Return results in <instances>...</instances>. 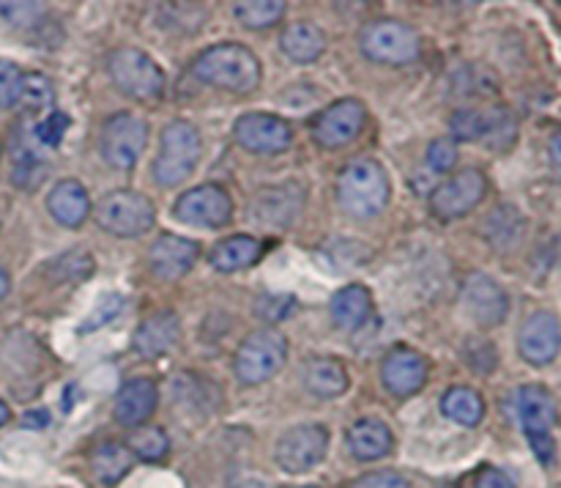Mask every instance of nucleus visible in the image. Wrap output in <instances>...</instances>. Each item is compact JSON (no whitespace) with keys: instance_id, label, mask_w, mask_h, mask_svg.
Listing matches in <instances>:
<instances>
[{"instance_id":"10","label":"nucleus","mask_w":561,"mask_h":488,"mask_svg":"<svg viewBox=\"0 0 561 488\" xmlns=\"http://www.w3.org/2000/svg\"><path fill=\"white\" fill-rule=\"evenodd\" d=\"M329 450V428L321 422H305V425H294L279 436L277 447H274V461L288 475H305V472L316 469Z\"/></svg>"},{"instance_id":"15","label":"nucleus","mask_w":561,"mask_h":488,"mask_svg":"<svg viewBox=\"0 0 561 488\" xmlns=\"http://www.w3.org/2000/svg\"><path fill=\"white\" fill-rule=\"evenodd\" d=\"M367 126V107L359 99H337L312 121V140L321 148H343Z\"/></svg>"},{"instance_id":"50","label":"nucleus","mask_w":561,"mask_h":488,"mask_svg":"<svg viewBox=\"0 0 561 488\" xmlns=\"http://www.w3.org/2000/svg\"><path fill=\"white\" fill-rule=\"evenodd\" d=\"M0 154H3V143H0Z\"/></svg>"},{"instance_id":"37","label":"nucleus","mask_w":561,"mask_h":488,"mask_svg":"<svg viewBox=\"0 0 561 488\" xmlns=\"http://www.w3.org/2000/svg\"><path fill=\"white\" fill-rule=\"evenodd\" d=\"M44 3H0V16L14 27H36L44 20Z\"/></svg>"},{"instance_id":"42","label":"nucleus","mask_w":561,"mask_h":488,"mask_svg":"<svg viewBox=\"0 0 561 488\" xmlns=\"http://www.w3.org/2000/svg\"><path fill=\"white\" fill-rule=\"evenodd\" d=\"M121 310H124V296H118V294L102 296L96 305V310H93L91 316H88V321L80 327V332H93V329H99L102 324H107L110 318L118 316Z\"/></svg>"},{"instance_id":"32","label":"nucleus","mask_w":561,"mask_h":488,"mask_svg":"<svg viewBox=\"0 0 561 488\" xmlns=\"http://www.w3.org/2000/svg\"><path fill=\"white\" fill-rule=\"evenodd\" d=\"M285 9L288 5L283 0H241V3H233V16L244 27L263 31V27L277 25L285 16Z\"/></svg>"},{"instance_id":"48","label":"nucleus","mask_w":561,"mask_h":488,"mask_svg":"<svg viewBox=\"0 0 561 488\" xmlns=\"http://www.w3.org/2000/svg\"><path fill=\"white\" fill-rule=\"evenodd\" d=\"M9 417H11V409L3 404V400H0V428H3L5 422H9Z\"/></svg>"},{"instance_id":"40","label":"nucleus","mask_w":561,"mask_h":488,"mask_svg":"<svg viewBox=\"0 0 561 488\" xmlns=\"http://www.w3.org/2000/svg\"><path fill=\"white\" fill-rule=\"evenodd\" d=\"M69 124H71L69 115L58 113V110H55V113H49L47 118L38 121V124H36V140L42 143V146L55 148L60 140H64L66 132H69Z\"/></svg>"},{"instance_id":"14","label":"nucleus","mask_w":561,"mask_h":488,"mask_svg":"<svg viewBox=\"0 0 561 488\" xmlns=\"http://www.w3.org/2000/svg\"><path fill=\"white\" fill-rule=\"evenodd\" d=\"M301 206H305V186L296 181H285V184L263 186L250 197L247 206V217L255 225L268 230H283L299 217Z\"/></svg>"},{"instance_id":"21","label":"nucleus","mask_w":561,"mask_h":488,"mask_svg":"<svg viewBox=\"0 0 561 488\" xmlns=\"http://www.w3.org/2000/svg\"><path fill=\"white\" fill-rule=\"evenodd\" d=\"M159 406L157 382L148 376H135L118 389L113 404L115 422L124 428H140L151 420V415Z\"/></svg>"},{"instance_id":"5","label":"nucleus","mask_w":561,"mask_h":488,"mask_svg":"<svg viewBox=\"0 0 561 488\" xmlns=\"http://www.w3.org/2000/svg\"><path fill=\"white\" fill-rule=\"evenodd\" d=\"M359 49L373 64L405 66L420 60L422 38L409 22L381 16V20H373L362 27Z\"/></svg>"},{"instance_id":"34","label":"nucleus","mask_w":561,"mask_h":488,"mask_svg":"<svg viewBox=\"0 0 561 488\" xmlns=\"http://www.w3.org/2000/svg\"><path fill=\"white\" fill-rule=\"evenodd\" d=\"M126 447H129L135 458L151 461L153 464V461H162L170 453V439L159 425H140L129 433Z\"/></svg>"},{"instance_id":"1","label":"nucleus","mask_w":561,"mask_h":488,"mask_svg":"<svg viewBox=\"0 0 561 488\" xmlns=\"http://www.w3.org/2000/svg\"><path fill=\"white\" fill-rule=\"evenodd\" d=\"M192 75L206 86L219 88V91L247 97L261 86L263 66L261 58L247 44L222 42L197 55L195 64H192Z\"/></svg>"},{"instance_id":"28","label":"nucleus","mask_w":561,"mask_h":488,"mask_svg":"<svg viewBox=\"0 0 561 488\" xmlns=\"http://www.w3.org/2000/svg\"><path fill=\"white\" fill-rule=\"evenodd\" d=\"M263 245L255 239V236H228V239L217 241L211 247V256H208V263H211L217 272H241V269H250L252 263L261 261Z\"/></svg>"},{"instance_id":"33","label":"nucleus","mask_w":561,"mask_h":488,"mask_svg":"<svg viewBox=\"0 0 561 488\" xmlns=\"http://www.w3.org/2000/svg\"><path fill=\"white\" fill-rule=\"evenodd\" d=\"M55 88L47 75L38 71H22L20 93H16V107L27 110V113H38V110L53 107Z\"/></svg>"},{"instance_id":"4","label":"nucleus","mask_w":561,"mask_h":488,"mask_svg":"<svg viewBox=\"0 0 561 488\" xmlns=\"http://www.w3.org/2000/svg\"><path fill=\"white\" fill-rule=\"evenodd\" d=\"M513 400L515 415H518L520 428H524L537 461L542 466H551L557 458V439H553V425L559 420L557 398L542 384H524L515 389Z\"/></svg>"},{"instance_id":"16","label":"nucleus","mask_w":561,"mask_h":488,"mask_svg":"<svg viewBox=\"0 0 561 488\" xmlns=\"http://www.w3.org/2000/svg\"><path fill=\"white\" fill-rule=\"evenodd\" d=\"M233 137L250 154H279L294 143V129L274 113H244L236 118Z\"/></svg>"},{"instance_id":"8","label":"nucleus","mask_w":561,"mask_h":488,"mask_svg":"<svg viewBox=\"0 0 561 488\" xmlns=\"http://www.w3.org/2000/svg\"><path fill=\"white\" fill-rule=\"evenodd\" d=\"M285 362H288V338L272 327L255 329L241 340L233 360V373L241 384L255 387V384L277 376Z\"/></svg>"},{"instance_id":"19","label":"nucleus","mask_w":561,"mask_h":488,"mask_svg":"<svg viewBox=\"0 0 561 488\" xmlns=\"http://www.w3.org/2000/svg\"><path fill=\"white\" fill-rule=\"evenodd\" d=\"M466 313L477 327H499L510 316V296L491 274H471L463 285Z\"/></svg>"},{"instance_id":"43","label":"nucleus","mask_w":561,"mask_h":488,"mask_svg":"<svg viewBox=\"0 0 561 488\" xmlns=\"http://www.w3.org/2000/svg\"><path fill=\"white\" fill-rule=\"evenodd\" d=\"M351 488H411L409 480L394 472H373V475H362L359 480H354Z\"/></svg>"},{"instance_id":"6","label":"nucleus","mask_w":561,"mask_h":488,"mask_svg":"<svg viewBox=\"0 0 561 488\" xmlns=\"http://www.w3.org/2000/svg\"><path fill=\"white\" fill-rule=\"evenodd\" d=\"M96 225L118 239H137L157 223V206L137 190H113L93 208Z\"/></svg>"},{"instance_id":"30","label":"nucleus","mask_w":561,"mask_h":488,"mask_svg":"<svg viewBox=\"0 0 561 488\" xmlns=\"http://www.w3.org/2000/svg\"><path fill=\"white\" fill-rule=\"evenodd\" d=\"M442 411L444 417H449V420L458 422V425L474 428L480 425L482 417H485V398L471 387H453L444 393Z\"/></svg>"},{"instance_id":"36","label":"nucleus","mask_w":561,"mask_h":488,"mask_svg":"<svg viewBox=\"0 0 561 488\" xmlns=\"http://www.w3.org/2000/svg\"><path fill=\"white\" fill-rule=\"evenodd\" d=\"M44 175H47V164H44V159H38L36 154L27 151V148L14 151V175H11L14 184L31 190V186L42 184Z\"/></svg>"},{"instance_id":"41","label":"nucleus","mask_w":561,"mask_h":488,"mask_svg":"<svg viewBox=\"0 0 561 488\" xmlns=\"http://www.w3.org/2000/svg\"><path fill=\"white\" fill-rule=\"evenodd\" d=\"M22 71L11 60L0 58V110L16 107V93H20Z\"/></svg>"},{"instance_id":"11","label":"nucleus","mask_w":561,"mask_h":488,"mask_svg":"<svg viewBox=\"0 0 561 488\" xmlns=\"http://www.w3.org/2000/svg\"><path fill=\"white\" fill-rule=\"evenodd\" d=\"M148 143V124L135 113H115L104 121L102 137V157L110 168L129 170L135 168L137 159L142 157Z\"/></svg>"},{"instance_id":"47","label":"nucleus","mask_w":561,"mask_h":488,"mask_svg":"<svg viewBox=\"0 0 561 488\" xmlns=\"http://www.w3.org/2000/svg\"><path fill=\"white\" fill-rule=\"evenodd\" d=\"M9 288H11V277H9V272H5V269L0 266V302L5 299V294H9Z\"/></svg>"},{"instance_id":"20","label":"nucleus","mask_w":561,"mask_h":488,"mask_svg":"<svg viewBox=\"0 0 561 488\" xmlns=\"http://www.w3.org/2000/svg\"><path fill=\"white\" fill-rule=\"evenodd\" d=\"M201 256V245L186 236L162 234L148 247V269L159 280H181Z\"/></svg>"},{"instance_id":"17","label":"nucleus","mask_w":561,"mask_h":488,"mask_svg":"<svg viewBox=\"0 0 561 488\" xmlns=\"http://www.w3.org/2000/svg\"><path fill=\"white\" fill-rule=\"evenodd\" d=\"M431 376V360L411 345H394L381 362V382L394 398H411Z\"/></svg>"},{"instance_id":"23","label":"nucleus","mask_w":561,"mask_h":488,"mask_svg":"<svg viewBox=\"0 0 561 488\" xmlns=\"http://www.w3.org/2000/svg\"><path fill=\"white\" fill-rule=\"evenodd\" d=\"M47 212L64 228H80L93 214L91 195H88V190L77 179H64L49 190Z\"/></svg>"},{"instance_id":"2","label":"nucleus","mask_w":561,"mask_h":488,"mask_svg":"<svg viewBox=\"0 0 561 488\" xmlns=\"http://www.w3.org/2000/svg\"><path fill=\"white\" fill-rule=\"evenodd\" d=\"M392 181L387 168L376 159L359 157L345 164L337 175V203L354 219H373L389 206Z\"/></svg>"},{"instance_id":"39","label":"nucleus","mask_w":561,"mask_h":488,"mask_svg":"<svg viewBox=\"0 0 561 488\" xmlns=\"http://www.w3.org/2000/svg\"><path fill=\"white\" fill-rule=\"evenodd\" d=\"M455 162H458V146L453 140L438 137V140H433L427 146V168L433 173H449L455 168Z\"/></svg>"},{"instance_id":"9","label":"nucleus","mask_w":561,"mask_h":488,"mask_svg":"<svg viewBox=\"0 0 561 488\" xmlns=\"http://www.w3.org/2000/svg\"><path fill=\"white\" fill-rule=\"evenodd\" d=\"M107 75L113 86L137 102H151L164 91V71L146 49L118 47L107 55Z\"/></svg>"},{"instance_id":"35","label":"nucleus","mask_w":561,"mask_h":488,"mask_svg":"<svg viewBox=\"0 0 561 488\" xmlns=\"http://www.w3.org/2000/svg\"><path fill=\"white\" fill-rule=\"evenodd\" d=\"M53 277L60 283H77V280H88L93 272V258L88 252H66L58 261H53Z\"/></svg>"},{"instance_id":"46","label":"nucleus","mask_w":561,"mask_h":488,"mask_svg":"<svg viewBox=\"0 0 561 488\" xmlns=\"http://www.w3.org/2000/svg\"><path fill=\"white\" fill-rule=\"evenodd\" d=\"M548 154H551V162L553 168L561 170V129H557L551 135V140H548Z\"/></svg>"},{"instance_id":"13","label":"nucleus","mask_w":561,"mask_h":488,"mask_svg":"<svg viewBox=\"0 0 561 488\" xmlns=\"http://www.w3.org/2000/svg\"><path fill=\"white\" fill-rule=\"evenodd\" d=\"M488 195V179L482 170L463 168L438 184L431 195V212L438 219L466 217L471 208L480 206Z\"/></svg>"},{"instance_id":"22","label":"nucleus","mask_w":561,"mask_h":488,"mask_svg":"<svg viewBox=\"0 0 561 488\" xmlns=\"http://www.w3.org/2000/svg\"><path fill=\"white\" fill-rule=\"evenodd\" d=\"M181 340V321L175 310H157L140 321V327L131 334V349L142 356V360H153V356L168 354L173 345Z\"/></svg>"},{"instance_id":"31","label":"nucleus","mask_w":561,"mask_h":488,"mask_svg":"<svg viewBox=\"0 0 561 488\" xmlns=\"http://www.w3.org/2000/svg\"><path fill=\"white\" fill-rule=\"evenodd\" d=\"M524 234H526V219L515 206L493 208V214L485 223V236L493 241V247H499V250H510V247H515L520 239H524Z\"/></svg>"},{"instance_id":"18","label":"nucleus","mask_w":561,"mask_h":488,"mask_svg":"<svg viewBox=\"0 0 561 488\" xmlns=\"http://www.w3.org/2000/svg\"><path fill=\"white\" fill-rule=\"evenodd\" d=\"M518 351L529 365H551L561 351V321L557 313L537 310L520 324Z\"/></svg>"},{"instance_id":"29","label":"nucleus","mask_w":561,"mask_h":488,"mask_svg":"<svg viewBox=\"0 0 561 488\" xmlns=\"http://www.w3.org/2000/svg\"><path fill=\"white\" fill-rule=\"evenodd\" d=\"M135 466V455L124 442H104L91 453V469L102 486H115Z\"/></svg>"},{"instance_id":"38","label":"nucleus","mask_w":561,"mask_h":488,"mask_svg":"<svg viewBox=\"0 0 561 488\" xmlns=\"http://www.w3.org/2000/svg\"><path fill=\"white\" fill-rule=\"evenodd\" d=\"M466 362H469V367L474 373L488 376V373L496 371L499 354L491 340H469V345H466Z\"/></svg>"},{"instance_id":"27","label":"nucleus","mask_w":561,"mask_h":488,"mask_svg":"<svg viewBox=\"0 0 561 488\" xmlns=\"http://www.w3.org/2000/svg\"><path fill=\"white\" fill-rule=\"evenodd\" d=\"M332 321L334 327L343 329V332H356V329L365 327V321L373 313V294L367 285L351 283L345 288H340L332 296Z\"/></svg>"},{"instance_id":"3","label":"nucleus","mask_w":561,"mask_h":488,"mask_svg":"<svg viewBox=\"0 0 561 488\" xmlns=\"http://www.w3.org/2000/svg\"><path fill=\"white\" fill-rule=\"evenodd\" d=\"M203 157L201 129L190 121H170L159 135V154L151 164V175L159 186H179L195 173Z\"/></svg>"},{"instance_id":"45","label":"nucleus","mask_w":561,"mask_h":488,"mask_svg":"<svg viewBox=\"0 0 561 488\" xmlns=\"http://www.w3.org/2000/svg\"><path fill=\"white\" fill-rule=\"evenodd\" d=\"M22 425L33 428V431H38V428H47L49 425V411L47 409L25 411V415H22Z\"/></svg>"},{"instance_id":"44","label":"nucleus","mask_w":561,"mask_h":488,"mask_svg":"<svg viewBox=\"0 0 561 488\" xmlns=\"http://www.w3.org/2000/svg\"><path fill=\"white\" fill-rule=\"evenodd\" d=\"M474 488H515V480L507 475V472L493 469V466H491V469H485V472H480V475H477Z\"/></svg>"},{"instance_id":"7","label":"nucleus","mask_w":561,"mask_h":488,"mask_svg":"<svg viewBox=\"0 0 561 488\" xmlns=\"http://www.w3.org/2000/svg\"><path fill=\"white\" fill-rule=\"evenodd\" d=\"M455 140L477 143L482 140L493 151H507L518 140V118L504 104L491 107H463L449 118Z\"/></svg>"},{"instance_id":"12","label":"nucleus","mask_w":561,"mask_h":488,"mask_svg":"<svg viewBox=\"0 0 561 488\" xmlns=\"http://www.w3.org/2000/svg\"><path fill=\"white\" fill-rule=\"evenodd\" d=\"M173 217L192 228H222L233 219V197L219 184H201L181 192Z\"/></svg>"},{"instance_id":"49","label":"nucleus","mask_w":561,"mask_h":488,"mask_svg":"<svg viewBox=\"0 0 561 488\" xmlns=\"http://www.w3.org/2000/svg\"><path fill=\"white\" fill-rule=\"evenodd\" d=\"M296 488H318V486H296Z\"/></svg>"},{"instance_id":"25","label":"nucleus","mask_w":561,"mask_h":488,"mask_svg":"<svg viewBox=\"0 0 561 488\" xmlns=\"http://www.w3.org/2000/svg\"><path fill=\"white\" fill-rule=\"evenodd\" d=\"M348 447L356 461H378L392 453V428L378 417H362L348 428Z\"/></svg>"},{"instance_id":"24","label":"nucleus","mask_w":561,"mask_h":488,"mask_svg":"<svg viewBox=\"0 0 561 488\" xmlns=\"http://www.w3.org/2000/svg\"><path fill=\"white\" fill-rule=\"evenodd\" d=\"M301 384H305L307 393H312L316 398H340V395L348 389L351 378L348 371L340 360L334 356H312L305 362V371H301Z\"/></svg>"},{"instance_id":"26","label":"nucleus","mask_w":561,"mask_h":488,"mask_svg":"<svg viewBox=\"0 0 561 488\" xmlns=\"http://www.w3.org/2000/svg\"><path fill=\"white\" fill-rule=\"evenodd\" d=\"M279 49L294 64H316L323 55V49H327V33L316 22L296 20L285 25L283 33H279Z\"/></svg>"}]
</instances>
